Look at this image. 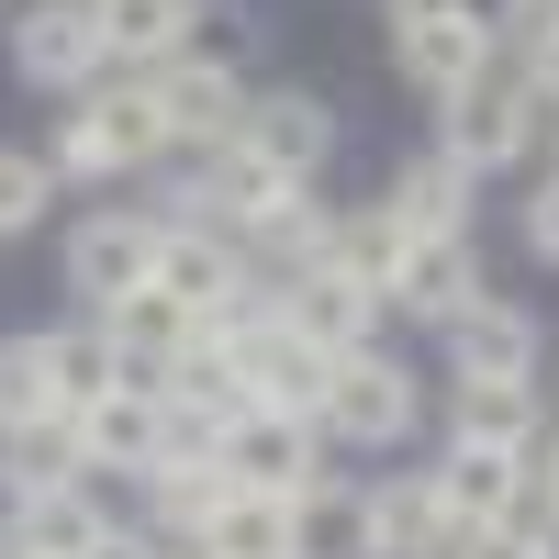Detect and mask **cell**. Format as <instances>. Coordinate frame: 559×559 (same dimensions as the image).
Returning <instances> with one entry per match:
<instances>
[{
	"mask_svg": "<svg viewBox=\"0 0 559 559\" xmlns=\"http://www.w3.org/2000/svg\"><path fill=\"white\" fill-rule=\"evenodd\" d=\"M146 157H168V112H157V79H102V102L57 123V157H45V168L112 179V168H146Z\"/></svg>",
	"mask_w": 559,
	"mask_h": 559,
	"instance_id": "obj_1",
	"label": "cell"
},
{
	"mask_svg": "<svg viewBox=\"0 0 559 559\" xmlns=\"http://www.w3.org/2000/svg\"><path fill=\"white\" fill-rule=\"evenodd\" d=\"M224 336H236V358H247V392H258L269 414H302V426H324V392H336V358H324V347H302L280 302H247L236 324H224Z\"/></svg>",
	"mask_w": 559,
	"mask_h": 559,
	"instance_id": "obj_2",
	"label": "cell"
},
{
	"mask_svg": "<svg viewBox=\"0 0 559 559\" xmlns=\"http://www.w3.org/2000/svg\"><path fill=\"white\" fill-rule=\"evenodd\" d=\"M157 247H168V224H146V213H90L79 236H68V292H79L90 313L157 292Z\"/></svg>",
	"mask_w": 559,
	"mask_h": 559,
	"instance_id": "obj_3",
	"label": "cell"
},
{
	"mask_svg": "<svg viewBox=\"0 0 559 559\" xmlns=\"http://www.w3.org/2000/svg\"><path fill=\"white\" fill-rule=\"evenodd\" d=\"M157 292L191 313V324H236L247 313V247L224 236V224H168V247H157Z\"/></svg>",
	"mask_w": 559,
	"mask_h": 559,
	"instance_id": "obj_4",
	"label": "cell"
},
{
	"mask_svg": "<svg viewBox=\"0 0 559 559\" xmlns=\"http://www.w3.org/2000/svg\"><path fill=\"white\" fill-rule=\"evenodd\" d=\"M12 68L34 90H102L112 79V45H102V12L90 0H45V12L12 23Z\"/></svg>",
	"mask_w": 559,
	"mask_h": 559,
	"instance_id": "obj_5",
	"label": "cell"
},
{
	"mask_svg": "<svg viewBox=\"0 0 559 559\" xmlns=\"http://www.w3.org/2000/svg\"><path fill=\"white\" fill-rule=\"evenodd\" d=\"M324 426H336L347 448H403L414 437V381L381 347H347L336 358V392H324Z\"/></svg>",
	"mask_w": 559,
	"mask_h": 559,
	"instance_id": "obj_6",
	"label": "cell"
},
{
	"mask_svg": "<svg viewBox=\"0 0 559 559\" xmlns=\"http://www.w3.org/2000/svg\"><path fill=\"white\" fill-rule=\"evenodd\" d=\"M526 134H537V102H526V79H503V68L471 79V90L448 102V157L471 168V179H481V168H515Z\"/></svg>",
	"mask_w": 559,
	"mask_h": 559,
	"instance_id": "obj_7",
	"label": "cell"
},
{
	"mask_svg": "<svg viewBox=\"0 0 559 559\" xmlns=\"http://www.w3.org/2000/svg\"><path fill=\"white\" fill-rule=\"evenodd\" d=\"M224 471H236L247 492H280V503H302L324 471H313V426L302 414H236V426H224Z\"/></svg>",
	"mask_w": 559,
	"mask_h": 559,
	"instance_id": "obj_8",
	"label": "cell"
},
{
	"mask_svg": "<svg viewBox=\"0 0 559 559\" xmlns=\"http://www.w3.org/2000/svg\"><path fill=\"white\" fill-rule=\"evenodd\" d=\"M459 537H471V526L448 515L437 471H403V481L369 492V559H459Z\"/></svg>",
	"mask_w": 559,
	"mask_h": 559,
	"instance_id": "obj_9",
	"label": "cell"
},
{
	"mask_svg": "<svg viewBox=\"0 0 559 559\" xmlns=\"http://www.w3.org/2000/svg\"><path fill=\"white\" fill-rule=\"evenodd\" d=\"M280 313H292V336L302 347H324V358H347V347H369V324H381V292L369 280H347V269H302V280H280Z\"/></svg>",
	"mask_w": 559,
	"mask_h": 559,
	"instance_id": "obj_10",
	"label": "cell"
},
{
	"mask_svg": "<svg viewBox=\"0 0 559 559\" xmlns=\"http://www.w3.org/2000/svg\"><path fill=\"white\" fill-rule=\"evenodd\" d=\"M157 79V112H168V146H202V168L224 157V146H247V90L236 79H213V68H146Z\"/></svg>",
	"mask_w": 559,
	"mask_h": 559,
	"instance_id": "obj_11",
	"label": "cell"
},
{
	"mask_svg": "<svg viewBox=\"0 0 559 559\" xmlns=\"http://www.w3.org/2000/svg\"><path fill=\"white\" fill-rule=\"evenodd\" d=\"M392 302L426 313V324H459V313L481 302V258H471V236H414L403 269H392Z\"/></svg>",
	"mask_w": 559,
	"mask_h": 559,
	"instance_id": "obj_12",
	"label": "cell"
},
{
	"mask_svg": "<svg viewBox=\"0 0 559 559\" xmlns=\"http://www.w3.org/2000/svg\"><path fill=\"white\" fill-rule=\"evenodd\" d=\"M79 448H90V471H134L146 481L157 448H168V392H102L79 414Z\"/></svg>",
	"mask_w": 559,
	"mask_h": 559,
	"instance_id": "obj_13",
	"label": "cell"
},
{
	"mask_svg": "<svg viewBox=\"0 0 559 559\" xmlns=\"http://www.w3.org/2000/svg\"><path fill=\"white\" fill-rule=\"evenodd\" d=\"M503 68V45H492V23H403V79L414 90H437V102H459L471 79H492Z\"/></svg>",
	"mask_w": 559,
	"mask_h": 559,
	"instance_id": "obj_14",
	"label": "cell"
},
{
	"mask_svg": "<svg viewBox=\"0 0 559 559\" xmlns=\"http://www.w3.org/2000/svg\"><path fill=\"white\" fill-rule=\"evenodd\" d=\"M0 537H12V559H90V548L112 537V515H102L79 481H57V492H23Z\"/></svg>",
	"mask_w": 559,
	"mask_h": 559,
	"instance_id": "obj_15",
	"label": "cell"
},
{
	"mask_svg": "<svg viewBox=\"0 0 559 559\" xmlns=\"http://www.w3.org/2000/svg\"><path fill=\"white\" fill-rule=\"evenodd\" d=\"M247 146H258L280 179H313L324 146H336V112L302 102V90H269V102H247Z\"/></svg>",
	"mask_w": 559,
	"mask_h": 559,
	"instance_id": "obj_16",
	"label": "cell"
},
{
	"mask_svg": "<svg viewBox=\"0 0 559 559\" xmlns=\"http://www.w3.org/2000/svg\"><path fill=\"white\" fill-rule=\"evenodd\" d=\"M448 347H459V381H537V324L515 302H471L448 324Z\"/></svg>",
	"mask_w": 559,
	"mask_h": 559,
	"instance_id": "obj_17",
	"label": "cell"
},
{
	"mask_svg": "<svg viewBox=\"0 0 559 559\" xmlns=\"http://www.w3.org/2000/svg\"><path fill=\"white\" fill-rule=\"evenodd\" d=\"M526 481H537V471H526L515 448H448V471H437V492H448V515H459V526H503Z\"/></svg>",
	"mask_w": 559,
	"mask_h": 559,
	"instance_id": "obj_18",
	"label": "cell"
},
{
	"mask_svg": "<svg viewBox=\"0 0 559 559\" xmlns=\"http://www.w3.org/2000/svg\"><path fill=\"white\" fill-rule=\"evenodd\" d=\"M247 481L236 471H224V459H157V471H146V503H157V526H179V537H213V515H224V503H236Z\"/></svg>",
	"mask_w": 559,
	"mask_h": 559,
	"instance_id": "obj_19",
	"label": "cell"
},
{
	"mask_svg": "<svg viewBox=\"0 0 559 559\" xmlns=\"http://www.w3.org/2000/svg\"><path fill=\"white\" fill-rule=\"evenodd\" d=\"M392 224H403V236H459V224H471V168H459L448 146L414 157V168L392 179Z\"/></svg>",
	"mask_w": 559,
	"mask_h": 559,
	"instance_id": "obj_20",
	"label": "cell"
},
{
	"mask_svg": "<svg viewBox=\"0 0 559 559\" xmlns=\"http://www.w3.org/2000/svg\"><path fill=\"white\" fill-rule=\"evenodd\" d=\"M280 191H302V179H280V168H269L258 146H224V157L202 168V191H191V202H202V213L224 224V236H247V224H258V213H269Z\"/></svg>",
	"mask_w": 559,
	"mask_h": 559,
	"instance_id": "obj_21",
	"label": "cell"
},
{
	"mask_svg": "<svg viewBox=\"0 0 559 559\" xmlns=\"http://www.w3.org/2000/svg\"><path fill=\"white\" fill-rule=\"evenodd\" d=\"M90 12H102L112 68H168L179 34H191V0H90Z\"/></svg>",
	"mask_w": 559,
	"mask_h": 559,
	"instance_id": "obj_22",
	"label": "cell"
},
{
	"mask_svg": "<svg viewBox=\"0 0 559 559\" xmlns=\"http://www.w3.org/2000/svg\"><path fill=\"white\" fill-rule=\"evenodd\" d=\"M448 448H537V392L526 381H459V437Z\"/></svg>",
	"mask_w": 559,
	"mask_h": 559,
	"instance_id": "obj_23",
	"label": "cell"
},
{
	"mask_svg": "<svg viewBox=\"0 0 559 559\" xmlns=\"http://www.w3.org/2000/svg\"><path fill=\"white\" fill-rule=\"evenodd\" d=\"M45 369H57V403L90 414L102 392H123V347H112V324H68V336H45Z\"/></svg>",
	"mask_w": 559,
	"mask_h": 559,
	"instance_id": "obj_24",
	"label": "cell"
},
{
	"mask_svg": "<svg viewBox=\"0 0 559 559\" xmlns=\"http://www.w3.org/2000/svg\"><path fill=\"white\" fill-rule=\"evenodd\" d=\"M324 236H336V213H324V202H302V191H280V202H269V213L247 224L236 247H258V258H269L280 280H302V269L324 258Z\"/></svg>",
	"mask_w": 559,
	"mask_h": 559,
	"instance_id": "obj_25",
	"label": "cell"
},
{
	"mask_svg": "<svg viewBox=\"0 0 559 559\" xmlns=\"http://www.w3.org/2000/svg\"><path fill=\"white\" fill-rule=\"evenodd\" d=\"M292 548H302V559H369V492L313 481V492L292 503Z\"/></svg>",
	"mask_w": 559,
	"mask_h": 559,
	"instance_id": "obj_26",
	"label": "cell"
},
{
	"mask_svg": "<svg viewBox=\"0 0 559 559\" xmlns=\"http://www.w3.org/2000/svg\"><path fill=\"white\" fill-rule=\"evenodd\" d=\"M403 224H392V202L381 213H336V236H324V269H347V280H369V292L392 302V269H403Z\"/></svg>",
	"mask_w": 559,
	"mask_h": 559,
	"instance_id": "obj_27",
	"label": "cell"
},
{
	"mask_svg": "<svg viewBox=\"0 0 559 559\" xmlns=\"http://www.w3.org/2000/svg\"><path fill=\"white\" fill-rule=\"evenodd\" d=\"M57 403V369H45V336H0V437H34Z\"/></svg>",
	"mask_w": 559,
	"mask_h": 559,
	"instance_id": "obj_28",
	"label": "cell"
},
{
	"mask_svg": "<svg viewBox=\"0 0 559 559\" xmlns=\"http://www.w3.org/2000/svg\"><path fill=\"white\" fill-rule=\"evenodd\" d=\"M202 548H213V559H302V548H292V503H280V492H236V503L213 515Z\"/></svg>",
	"mask_w": 559,
	"mask_h": 559,
	"instance_id": "obj_29",
	"label": "cell"
},
{
	"mask_svg": "<svg viewBox=\"0 0 559 559\" xmlns=\"http://www.w3.org/2000/svg\"><path fill=\"white\" fill-rule=\"evenodd\" d=\"M247 45H258V23H247V12H191V34H179V68L236 79V68H247Z\"/></svg>",
	"mask_w": 559,
	"mask_h": 559,
	"instance_id": "obj_30",
	"label": "cell"
},
{
	"mask_svg": "<svg viewBox=\"0 0 559 559\" xmlns=\"http://www.w3.org/2000/svg\"><path fill=\"white\" fill-rule=\"evenodd\" d=\"M45 191H57V168L23 157V146H0V236H23V224L45 213Z\"/></svg>",
	"mask_w": 559,
	"mask_h": 559,
	"instance_id": "obj_31",
	"label": "cell"
},
{
	"mask_svg": "<svg viewBox=\"0 0 559 559\" xmlns=\"http://www.w3.org/2000/svg\"><path fill=\"white\" fill-rule=\"evenodd\" d=\"M515 79H526V102H537V112H559V34H548V23H537V45H526V68H515Z\"/></svg>",
	"mask_w": 559,
	"mask_h": 559,
	"instance_id": "obj_32",
	"label": "cell"
},
{
	"mask_svg": "<svg viewBox=\"0 0 559 559\" xmlns=\"http://www.w3.org/2000/svg\"><path fill=\"white\" fill-rule=\"evenodd\" d=\"M459 559H548V548L515 537V526H471V537H459Z\"/></svg>",
	"mask_w": 559,
	"mask_h": 559,
	"instance_id": "obj_33",
	"label": "cell"
},
{
	"mask_svg": "<svg viewBox=\"0 0 559 559\" xmlns=\"http://www.w3.org/2000/svg\"><path fill=\"white\" fill-rule=\"evenodd\" d=\"M526 247H537V258H559V179L526 202Z\"/></svg>",
	"mask_w": 559,
	"mask_h": 559,
	"instance_id": "obj_34",
	"label": "cell"
},
{
	"mask_svg": "<svg viewBox=\"0 0 559 559\" xmlns=\"http://www.w3.org/2000/svg\"><path fill=\"white\" fill-rule=\"evenodd\" d=\"M179 548H191V537H179ZM179 548H157V537H134V526H112V537L90 548V559H179Z\"/></svg>",
	"mask_w": 559,
	"mask_h": 559,
	"instance_id": "obj_35",
	"label": "cell"
},
{
	"mask_svg": "<svg viewBox=\"0 0 559 559\" xmlns=\"http://www.w3.org/2000/svg\"><path fill=\"white\" fill-rule=\"evenodd\" d=\"M459 12H471V0H392V34L403 23H459Z\"/></svg>",
	"mask_w": 559,
	"mask_h": 559,
	"instance_id": "obj_36",
	"label": "cell"
},
{
	"mask_svg": "<svg viewBox=\"0 0 559 559\" xmlns=\"http://www.w3.org/2000/svg\"><path fill=\"white\" fill-rule=\"evenodd\" d=\"M537 481H548V492H559V437H548V471H537Z\"/></svg>",
	"mask_w": 559,
	"mask_h": 559,
	"instance_id": "obj_37",
	"label": "cell"
},
{
	"mask_svg": "<svg viewBox=\"0 0 559 559\" xmlns=\"http://www.w3.org/2000/svg\"><path fill=\"white\" fill-rule=\"evenodd\" d=\"M515 12H548V0H515Z\"/></svg>",
	"mask_w": 559,
	"mask_h": 559,
	"instance_id": "obj_38",
	"label": "cell"
},
{
	"mask_svg": "<svg viewBox=\"0 0 559 559\" xmlns=\"http://www.w3.org/2000/svg\"><path fill=\"white\" fill-rule=\"evenodd\" d=\"M548 34H559V0H548Z\"/></svg>",
	"mask_w": 559,
	"mask_h": 559,
	"instance_id": "obj_39",
	"label": "cell"
},
{
	"mask_svg": "<svg viewBox=\"0 0 559 559\" xmlns=\"http://www.w3.org/2000/svg\"><path fill=\"white\" fill-rule=\"evenodd\" d=\"M179 559H213V548H179Z\"/></svg>",
	"mask_w": 559,
	"mask_h": 559,
	"instance_id": "obj_40",
	"label": "cell"
},
{
	"mask_svg": "<svg viewBox=\"0 0 559 559\" xmlns=\"http://www.w3.org/2000/svg\"><path fill=\"white\" fill-rule=\"evenodd\" d=\"M548 559H559V526H548Z\"/></svg>",
	"mask_w": 559,
	"mask_h": 559,
	"instance_id": "obj_41",
	"label": "cell"
}]
</instances>
